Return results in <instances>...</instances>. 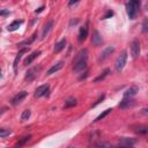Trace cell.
I'll list each match as a JSON object with an SVG mask.
<instances>
[{
  "mask_svg": "<svg viewBox=\"0 0 148 148\" xmlns=\"http://www.w3.org/2000/svg\"><path fill=\"white\" fill-rule=\"evenodd\" d=\"M131 54L134 59L138 58V56L140 54V43L138 39H134L131 43Z\"/></svg>",
  "mask_w": 148,
  "mask_h": 148,
  "instance_id": "4",
  "label": "cell"
},
{
  "mask_svg": "<svg viewBox=\"0 0 148 148\" xmlns=\"http://www.w3.org/2000/svg\"><path fill=\"white\" fill-rule=\"evenodd\" d=\"M102 42H103V38H102V36L99 35V32H98L97 30H94V31H92V36H91V43H92L95 46H98V45L102 44Z\"/></svg>",
  "mask_w": 148,
  "mask_h": 148,
  "instance_id": "9",
  "label": "cell"
},
{
  "mask_svg": "<svg viewBox=\"0 0 148 148\" xmlns=\"http://www.w3.org/2000/svg\"><path fill=\"white\" fill-rule=\"evenodd\" d=\"M30 114H31L30 110H24V111L22 112V114H21V120H22V121L28 120V119L30 118Z\"/></svg>",
  "mask_w": 148,
  "mask_h": 148,
  "instance_id": "27",
  "label": "cell"
},
{
  "mask_svg": "<svg viewBox=\"0 0 148 148\" xmlns=\"http://www.w3.org/2000/svg\"><path fill=\"white\" fill-rule=\"evenodd\" d=\"M10 133H12L10 130H7V128H1V130H0V136H1V138H5V136L9 135Z\"/></svg>",
  "mask_w": 148,
  "mask_h": 148,
  "instance_id": "28",
  "label": "cell"
},
{
  "mask_svg": "<svg viewBox=\"0 0 148 148\" xmlns=\"http://www.w3.org/2000/svg\"><path fill=\"white\" fill-rule=\"evenodd\" d=\"M87 37H88V27L87 25H83V27L80 28L77 39H79V42H83V40H86Z\"/></svg>",
  "mask_w": 148,
  "mask_h": 148,
  "instance_id": "13",
  "label": "cell"
},
{
  "mask_svg": "<svg viewBox=\"0 0 148 148\" xmlns=\"http://www.w3.org/2000/svg\"><path fill=\"white\" fill-rule=\"evenodd\" d=\"M49 90H50L49 84H43V86L37 87V89L35 90V94H34V95H35V97H42V96L47 95Z\"/></svg>",
  "mask_w": 148,
  "mask_h": 148,
  "instance_id": "6",
  "label": "cell"
},
{
  "mask_svg": "<svg viewBox=\"0 0 148 148\" xmlns=\"http://www.w3.org/2000/svg\"><path fill=\"white\" fill-rule=\"evenodd\" d=\"M87 59H88V50L83 49L80 52H77V54L73 59V64H76V62H80V61H87Z\"/></svg>",
  "mask_w": 148,
  "mask_h": 148,
  "instance_id": "3",
  "label": "cell"
},
{
  "mask_svg": "<svg viewBox=\"0 0 148 148\" xmlns=\"http://www.w3.org/2000/svg\"><path fill=\"white\" fill-rule=\"evenodd\" d=\"M138 92H139V88H138L136 86H132V87H130V88L124 92V97L132 98V97L135 96Z\"/></svg>",
  "mask_w": 148,
  "mask_h": 148,
  "instance_id": "12",
  "label": "cell"
},
{
  "mask_svg": "<svg viewBox=\"0 0 148 148\" xmlns=\"http://www.w3.org/2000/svg\"><path fill=\"white\" fill-rule=\"evenodd\" d=\"M111 111H112V109H106V110H105V111H103V112H102V113H101V114H99V116H98V117H97V118H96L94 121L96 123V121H98V120H101V119L105 118V117H106V116H108V114H109Z\"/></svg>",
  "mask_w": 148,
  "mask_h": 148,
  "instance_id": "26",
  "label": "cell"
},
{
  "mask_svg": "<svg viewBox=\"0 0 148 148\" xmlns=\"http://www.w3.org/2000/svg\"><path fill=\"white\" fill-rule=\"evenodd\" d=\"M25 97H27V91H24V90H23V91H20V92L12 99V104H13L14 106H16V105L20 104Z\"/></svg>",
  "mask_w": 148,
  "mask_h": 148,
  "instance_id": "10",
  "label": "cell"
},
{
  "mask_svg": "<svg viewBox=\"0 0 148 148\" xmlns=\"http://www.w3.org/2000/svg\"><path fill=\"white\" fill-rule=\"evenodd\" d=\"M87 68V61H80V62H76V64H73V69L74 72H81L83 69Z\"/></svg>",
  "mask_w": 148,
  "mask_h": 148,
  "instance_id": "17",
  "label": "cell"
},
{
  "mask_svg": "<svg viewBox=\"0 0 148 148\" xmlns=\"http://www.w3.org/2000/svg\"><path fill=\"white\" fill-rule=\"evenodd\" d=\"M7 14H9V10H1L0 12V15H2V16H5V15H7Z\"/></svg>",
  "mask_w": 148,
  "mask_h": 148,
  "instance_id": "32",
  "label": "cell"
},
{
  "mask_svg": "<svg viewBox=\"0 0 148 148\" xmlns=\"http://www.w3.org/2000/svg\"><path fill=\"white\" fill-rule=\"evenodd\" d=\"M126 60H127V52L124 51V52L117 58V60H116L114 67H116V71H117V72L123 71V68H124L125 65H126Z\"/></svg>",
  "mask_w": 148,
  "mask_h": 148,
  "instance_id": "2",
  "label": "cell"
},
{
  "mask_svg": "<svg viewBox=\"0 0 148 148\" xmlns=\"http://www.w3.org/2000/svg\"><path fill=\"white\" fill-rule=\"evenodd\" d=\"M68 148H75V147H73V146H69V147H68Z\"/></svg>",
  "mask_w": 148,
  "mask_h": 148,
  "instance_id": "38",
  "label": "cell"
},
{
  "mask_svg": "<svg viewBox=\"0 0 148 148\" xmlns=\"http://www.w3.org/2000/svg\"><path fill=\"white\" fill-rule=\"evenodd\" d=\"M118 142H119V146H121V147H132L134 143H136V139H134V138H119Z\"/></svg>",
  "mask_w": 148,
  "mask_h": 148,
  "instance_id": "7",
  "label": "cell"
},
{
  "mask_svg": "<svg viewBox=\"0 0 148 148\" xmlns=\"http://www.w3.org/2000/svg\"><path fill=\"white\" fill-rule=\"evenodd\" d=\"M142 31L143 32H148V17H146L143 20V23H142Z\"/></svg>",
  "mask_w": 148,
  "mask_h": 148,
  "instance_id": "29",
  "label": "cell"
},
{
  "mask_svg": "<svg viewBox=\"0 0 148 148\" xmlns=\"http://www.w3.org/2000/svg\"><path fill=\"white\" fill-rule=\"evenodd\" d=\"M104 97H105L104 95H102V96H99V98H98V99H97V101H96V102H95V103L92 104V106H96V105H97L98 103H101V101H103V99H104Z\"/></svg>",
  "mask_w": 148,
  "mask_h": 148,
  "instance_id": "31",
  "label": "cell"
},
{
  "mask_svg": "<svg viewBox=\"0 0 148 148\" xmlns=\"http://www.w3.org/2000/svg\"><path fill=\"white\" fill-rule=\"evenodd\" d=\"M134 131L136 133L140 134H148V126H142V125H138V126H133Z\"/></svg>",
  "mask_w": 148,
  "mask_h": 148,
  "instance_id": "20",
  "label": "cell"
},
{
  "mask_svg": "<svg viewBox=\"0 0 148 148\" xmlns=\"http://www.w3.org/2000/svg\"><path fill=\"white\" fill-rule=\"evenodd\" d=\"M39 67H32L30 68L28 72H27V75H25V81L30 82V81H34L36 79V76L38 75V72H39Z\"/></svg>",
  "mask_w": 148,
  "mask_h": 148,
  "instance_id": "5",
  "label": "cell"
},
{
  "mask_svg": "<svg viewBox=\"0 0 148 148\" xmlns=\"http://www.w3.org/2000/svg\"><path fill=\"white\" fill-rule=\"evenodd\" d=\"M142 113H146V114H148V109H142V111H141Z\"/></svg>",
  "mask_w": 148,
  "mask_h": 148,
  "instance_id": "36",
  "label": "cell"
},
{
  "mask_svg": "<svg viewBox=\"0 0 148 148\" xmlns=\"http://www.w3.org/2000/svg\"><path fill=\"white\" fill-rule=\"evenodd\" d=\"M28 50H29V47H23V49H21V50L18 51V53L16 54V58H15V60H14V65H13V68H14V72H15V73H16V71H17V62H18V60L21 59L22 54L25 53Z\"/></svg>",
  "mask_w": 148,
  "mask_h": 148,
  "instance_id": "14",
  "label": "cell"
},
{
  "mask_svg": "<svg viewBox=\"0 0 148 148\" xmlns=\"http://www.w3.org/2000/svg\"><path fill=\"white\" fill-rule=\"evenodd\" d=\"M65 46H66V39H61L60 42H58V43L54 45L53 52H54V53H59L60 51H62V50L65 49Z\"/></svg>",
  "mask_w": 148,
  "mask_h": 148,
  "instance_id": "19",
  "label": "cell"
},
{
  "mask_svg": "<svg viewBox=\"0 0 148 148\" xmlns=\"http://www.w3.org/2000/svg\"><path fill=\"white\" fill-rule=\"evenodd\" d=\"M36 37H37V34H34L29 39H27V40H23V42H21L20 44H18V46H24V47H29L28 45H30L35 39H36Z\"/></svg>",
  "mask_w": 148,
  "mask_h": 148,
  "instance_id": "21",
  "label": "cell"
},
{
  "mask_svg": "<svg viewBox=\"0 0 148 148\" xmlns=\"http://www.w3.org/2000/svg\"><path fill=\"white\" fill-rule=\"evenodd\" d=\"M113 51H114V47H113V46H108V47H105V49L102 51V53H101V56H99V58H98V61H104V60H106V59L113 53Z\"/></svg>",
  "mask_w": 148,
  "mask_h": 148,
  "instance_id": "8",
  "label": "cell"
},
{
  "mask_svg": "<svg viewBox=\"0 0 148 148\" xmlns=\"http://www.w3.org/2000/svg\"><path fill=\"white\" fill-rule=\"evenodd\" d=\"M21 24H22V21H13V22L8 25L7 29H8V31H15Z\"/></svg>",
  "mask_w": 148,
  "mask_h": 148,
  "instance_id": "22",
  "label": "cell"
},
{
  "mask_svg": "<svg viewBox=\"0 0 148 148\" xmlns=\"http://www.w3.org/2000/svg\"><path fill=\"white\" fill-rule=\"evenodd\" d=\"M126 7V12H127V15L131 20H134L138 15V12H139V7H140V1L138 0H133V1H130V2H126L125 5Z\"/></svg>",
  "mask_w": 148,
  "mask_h": 148,
  "instance_id": "1",
  "label": "cell"
},
{
  "mask_svg": "<svg viewBox=\"0 0 148 148\" xmlns=\"http://www.w3.org/2000/svg\"><path fill=\"white\" fill-rule=\"evenodd\" d=\"M109 73H110V69H108V68H106V69H104V71L101 73V75H98L96 79H94V82H98V81L103 80V79H104V77H105V76H106Z\"/></svg>",
  "mask_w": 148,
  "mask_h": 148,
  "instance_id": "24",
  "label": "cell"
},
{
  "mask_svg": "<svg viewBox=\"0 0 148 148\" xmlns=\"http://www.w3.org/2000/svg\"><path fill=\"white\" fill-rule=\"evenodd\" d=\"M62 66H64V61H59V62H57L56 65H53V66L47 71V75H51V74H53V73L58 72L59 69H61V68H62Z\"/></svg>",
  "mask_w": 148,
  "mask_h": 148,
  "instance_id": "18",
  "label": "cell"
},
{
  "mask_svg": "<svg viewBox=\"0 0 148 148\" xmlns=\"http://www.w3.org/2000/svg\"><path fill=\"white\" fill-rule=\"evenodd\" d=\"M43 9H44V6H40V7H39V8H37V9L35 10V12H36V13H40V12H42Z\"/></svg>",
  "mask_w": 148,
  "mask_h": 148,
  "instance_id": "34",
  "label": "cell"
},
{
  "mask_svg": "<svg viewBox=\"0 0 148 148\" xmlns=\"http://www.w3.org/2000/svg\"><path fill=\"white\" fill-rule=\"evenodd\" d=\"M145 8H146V10H148V1L146 2V5H145Z\"/></svg>",
  "mask_w": 148,
  "mask_h": 148,
  "instance_id": "37",
  "label": "cell"
},
{
  "mask_svg": "<svg viewBox=\"0 0 148 148\" xmlns=\"http://www.w3.org/2000/svg\"><path fill=\"white\" fill-rule=\"evenodd\" d=\"M77 23V18H75V20H72L71 21V23H69V27H72L73 24H76Z\"/></svg>",
  "mask_w": 148,
  "mask_h": 148,
  "instance_id": "33",
  "label": "cell"
},
{
  "mask_svg": "<svg viewBox=\"0 0 148 148\" xmlns=\"http://www.w3.org/2000/svg\"><path fill=\"white\" fill-rule=\"evenodd\" d=\"M134 104V101L132 99V98H128V97H124L123 99H121V102L119 103V108H121V109H126V108H130V106H132Z\"/></svg>",
  "mask_w": 148,
  "mask_h": 148,
  "instance_id": "15",
  "label": "cell"
},
{
  "mask_svg": "<svg viewBox=\"0 0 148 148\" xmlns=\"http://www.w3.org/2000/svg\"><path fill=\"white\" fill-rule=\"evenodd\" d=\"M112 15H113V12H112V10H109V12H108V13H106V14L103 16V20H105V18H109V17H111Z\"/></svg>",
  "mask_w": 148,
  "mask_h": 148,
  "instance_id": "30",
  "label": "cell"
},
{
  "mask_svg": "<svg viewBox=\"0 0 148 148\" xmlns=\"http://www.w3.org/2000/svg\"><path fill=\"white\" fill-rule=\"evenodd\" d=\"M40 53H42L40 51H34L32 53H30V54L27 57V59L24 60V62H23V64H24V65H30V64H31V62H32V61H34V60H35V59H36Z\"/></svg>",
  "mask_w": 148,
  "mask_h": 148,
  "instance_id": "16",
  "label": "cell"
},
{
  "mask_svg": "<svg viewBox=\"0 0 148 148\" xmlns=\"http://www.w3.org/2000/svg\"><path fill=\"white\" fill-rule=\"evenodd\" d=\"M76 3H79V1H69L68 6H73V5H76Z\"/></svg>",
  "mask_w": 148,
  "mask_h": 148,
  "instance_id": "35",
  "label": "cell"
},
{
  "mask_svg": "<svg viewBox=\"0 0 148 148\" xmlns=\"http://www.w3.org/2000/svg\"><path fill=\"white\" fill-rule=\"evenodd\" d=\"M76 105V99L75 98H73V97H69L66 102H65V105H64V108L65 109H68V108H72V106H75Z\"/></svg>",
  "mask_w": 148,
  "mask_h": 148,
  "instance_id": "23",
  "label": "cell"
},
{
  "mask_svg": "<svg viewBox=\"0 0 148 148\" xmlns=\"http://www.w3.org/2000/svg\"><path fill=\"white\" fill-rule=\"evenodd\" d=\"M30 138H31V135H25V136H23L18 142H17V145L15 146V148H18V147H21V146H23L25 142H28L29 140H30Z\"/></svg>",
  "mask_w": 148,
  "mask_h": 148,
  "instance_id": "25",
  "label": "cell"
},
{
  "mask_svg": "<svg viewBox=\"0 0 148 148\" xmlns=\"http://www.w3.org/2000/svg\"><path fill=\"white\" fill-rule=\"evenodd\" d=\"M53 20H49L46 23H45V25H44V28H43V32H42V38H46V36L49 35V32L51 31V29H52V27H53Z\"/></svg>",
  "mask_w": 148,
  "mask_h": 148,
  "instance_id": "11",
  "label": "cell"
}]
</instances>
